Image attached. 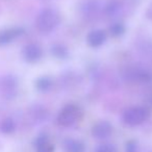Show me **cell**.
I'll list each match as a JSON object with an SVG mask.
<instances>
[{"label":"cell","instance_id":"cell-1","mask_svg":"<svg viewBox=\"0 0 152 152\" xmlns=\"http://www.w3.org/2000/svg\"><path fill=\"white\" fill-rule=\"evenodd\" d=\"M61 16L56 10L45 9L38 15L36 20L37 29L42 34H49L58 26Z\"/></svg>","mask_w":152,"mask_h":152},{"label":"cell","instance_id":"cell-2","mask_svg":"<svg viewBox=\"0 0 152 152\" xmlns=\"http://www.w3.org/2000/svg\"><path fill=\"white\" fill-rule=\"evenodd\" d=\"M83 118V110L75 104L65 105L57 115V123L63 127H71Z\"/></svg>","mask_w":152,"mask_h":152},{"label":"cell","instance_id":"cell-3","mask_svg":"<svg viewBox=\"0 0 152 152\" xmlns=\"http://www.w3.org/2000/svg\"><path fill=\"white\" fill-rule=\"evenodd\" d=\"M150 117V110L145 106H132L127 108L122 116L123 122L130 127L143 124Z\"/></svg>","mask_w":152,"mask_h":152},{"label":"cell","instance_id":"cell-4","mask_svg":"<svg viewBox=\"0 0 152 152\" xmlns=\"http://www.w3.org/2000/svg\"><path fill=\"white\" fill-rule=\"evenodd\" d=\"M112 133L113 126L108 121H98L92 127V135L97 140H105L110 137Z\"/></svg>","mask_w":152,"mask_h":152},{"label":"cell","instance_id":"cell-5","mask_svg":"<svg viewBox=\"0 0 152 152\" xmlns=\"http://www.w3.org/2000/svg\"><path fill=\"white\" fill-rule=\"evenodd\" d=\"M42 55V48L36 43L27 44L23 47V50H22V56H23L24 61H26L27 63H37L41 59Z\"/></svg>","mask_w":152,"mask_h":152},{"label":"cell","instance_id":"cell-6","mask_svg":"<svg viewBox=\"0 0 152 152\" xmlns=\"http://www.w3.org/2000/svg\"><path fill=\"white\" fill-rule=\"evenodd\" d=\"M24 34V29L21 27H12L0 30V46H4L14 40L18 39Z\"/></svg>","mask_w":152,"mask_h":152},{"label":"cell","instance_id":"cell-7","mask_svg":"<svg viewBox=\"0 0 152 152\" xmlns=\"http://www.w3.org/2000/svg\"><path fill=\"white\" fill-rule=\"evenodd\" d=\"M107 39V34L103 29H94L90 31L87 36V43L89 46L93 48L100 47L106 42Z\"/></svg>","mask_w":152,"mask_h":152},{"label":"cell","instance_id":"cell-8","mask_svg":"<svg viewBox=\"0 0 152 152\" xmlns=\"http://www.w3.org/2000/svg\"><path fill=\"white\" fill-rule=\"evenodd\" d=\"M1 90L7 98H13L17 92V79L14 76H5L1 80Z\"/></svg>","mask_w":152,"mask_h":152},{"label":"cell","instance_id":"cell-9","mask_svg":"<svg viewBox=\"0 0 152 152\" xmlns=\"http://www.w3.org/2000/svg\"><path fill=\"white\" fill-rule=\"evenodd\" d=\"M34 146H36V149L38 152H53L54 151V145H53L50 137L47 134L39 135L36 140Z\"/></svg>","mask_w":152,"mask_h":152},{"label":"cell","instance_id":"cell-10","mask_svg":"<svg viewBox=\"0 0 152 152\" xmlns=\"http://www.w3.org/2000/svg\"><path fill=\"white\" fill-rule=\"evenodd\" d=\"M63 148L65 152H85L86 146L79 140L67 139L64 141Z\"/></svg>","mask_w":152,"mask_h":152},{"label":"cell","instance_id":"cell-11","mask_svg":"<svg viewBox=\"0 0 152 152\" xmlns=\"http://www.w3.org/2000/svg\"><path fill=\"white\" fill-rule=\"evenodd\" d=\"M127 75L130 77L131 80L139 81V83H149L152 79L151 74L146 70L142 69H133L129 71Z\"/></svg>","mask_w":152,"mask_h":152},{"label":"cell","instance_id":"cell-12","mask_svg":"<svg viewBox=\"0 0 152 152\" xmlns=\"http://www.w3.org/2000/svg\"><path fill=\"white\" fill-rule=\"evenodd\" d=\"M121 11H122V5H121V3L119 2L118 0H110L104 7V12H105L106 16H108L110 18L119 16Z\"/></svg>","mask_w":152,"mask_h":152},{"label":"cell","instance_id":"cell-13","mask_svg":"<svg viewBox=\"0 0 152 152\" xmlns=\"http://www.w3.org/2000/svg\"><path fill=\"white\" fill-rule=\"evenodd\" d=\"M53 85L52 79L49 77V76H42L40 78H38L36 80V89L39 92H48L51 89Z\"/></svg>","mask_w":152,"mask_h":152},{"label":"cell","instance_id":"cell-14","mask_svg":"<svg viewBox=\"0 0 152 152\" xmlns=\"http://www.w3.org/2000/svg\"><path fill=\"white\" fill-rule=\"evenodd\" d=\"M98 7H99V5H98V2L96 0H88V1L85 2V4L83 5V9L81 10H83V13L85 16L93 17L94 14L97 13Z\"/></svg>","mask_w":152,"mask_h":152},{"label":"cell","instance_id":"cell-15","mask_svg":"<svg viewBox=\"0 0 152 152\" xmlns=\"http://www.w3.org/2000/svg\"><path fill=\"white\" fill-rule=\"evenodd\" d=\"M51 53L54 57L59 59H65L69 56V51L64 45L61 44H55L51 47Z\"/></svg>","mask_w":152,"mask_h":152},{"label":"cell","instance_id":"cell-16","mask_svg":"<svg viewBox=\"0 0 152 152\" xmlns=\"http://www.w3.org/2000/svg\"><path fill=\"white\" fill-rule=\"evenodd\" d=\"M16 129V124L15 121L11 118H5L4 120H2L0 122V131L4 134H10L13 133Z\"/></svg>","mask_w":152,"mask_h":152},{"label":"cell","instance_id":"cell-17","mask_svg":"<svg viewBox=\"0 0 152 152\" xmlns=\"http://www.w3.org/2000/svg\"><path fill=\"white\" fill-rule=\"evenodd\" d=\"M125 31V26L121 22H115L110 26V32L113 37H120L124 34Z\"/></svg>","mask_w":152,"mask_h":152},{"label":"cell","instance_id":"cell-18","mask_svg":"<svg viewBox=\"0 0 152 152\" xmlns=\"http://www.w3.org/2000/svg\"><path fill=\"white\" fill-rule=\"evenodd\" d=\"M95 152H118L116 146L113 145L110 143H105V144H101L96 148Z\"/></svg>","mask_w":152,"mask_h":152},{"label":"cell","instance_id":"cell-19","mask_svg":"<svg viewBox=\"0 0 152 152\" xmlns=\"http://www.w3.org/2000/svg\"><path fill=\"white\" fill-rule=\"evenodd\" d=\"M137 146L134 141H129L126 144V152H137Z\"/></svg>","mask_w":152,"mask_h":152},{"label":"cell","instance_id":"cell-20","mask_svg":"<svg viewBox=\"0 0 152 152\" xmlns=\"http://www.w3.org/2000/svg\"><path fill=\"white\" fill-rule=\"evenodd\" d=\"M148 17L152 19V9H150L149 11H148Z\"/></svg>","mask_w":152,"mask_h":152}]
</instances>
